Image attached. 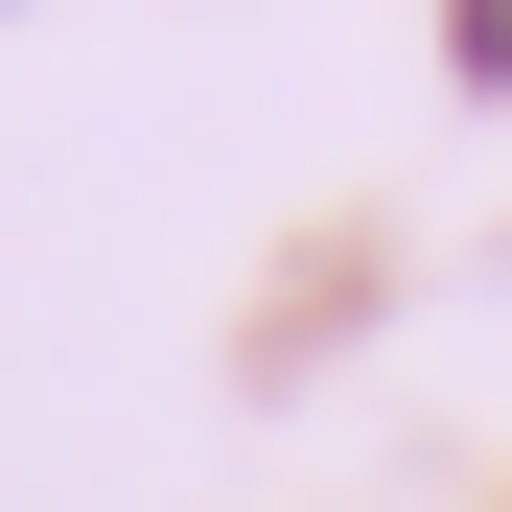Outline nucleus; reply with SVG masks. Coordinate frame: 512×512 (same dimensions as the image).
I'll list each match as a JSON object with an SVG mask.
<instances>
[{
    "label": "nucleus",
    "mask_w": 512,
    "mask_h": 512,
    "mask_svg": "<svg viewBox=\"0 0 512 512\" xmlns=\"http://www.w3.org/2000/svg\"><path fill=\"white\" fill-rule=\"evenodd\" d=\"M443 70H466V94H512V0H443Z\"/></svg>",
    "instance_id": "f257e3e1"
}]
</instances>
